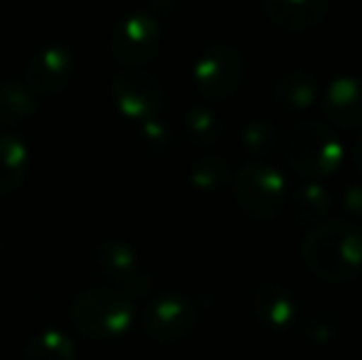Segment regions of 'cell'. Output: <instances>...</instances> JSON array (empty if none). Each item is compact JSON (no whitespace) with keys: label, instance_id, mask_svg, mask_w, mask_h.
I'll use <instances>...</instances> for the list:
<instances>
[{"label":"cell","instance_id":"obj_1","mask_svg":"<svg viewBox=\"0 0 362 360\" xmlns=\"http://www.w3.org/2000/svg\"><path fill=\"white\" fill-rule=\"evenodd\" d=\"M300 255L323 281H350L362 272V230L343 220L320 222L305 235Z\"/></svg>","mask_w":362,"mask_h":360},{"label":"cell","instance_id":"obj_2","mask_svg":"<svg viewBox=\"0 0 362 360\" xmlns=\"http://www.w3.org/2000/svg\"><path fill=\"white\" fill-rule=\"evenodd\" d=\"M281 144L286 163L305 180L328 178L343 163V144L323 121H296Z\"/></svg>","mask_w":362,"mask_h":360},{"label":"cell","instance_id":"obj_3","mask_svg":"<svg viewBox=\"0 0 362 360\" xmlns=\"http://www.w3.org/2000/svg\"><path fill=\"white\" fill-rule=\"evenodd\" d=\"M136 316L134 296L114 286L86 289L76 294L69 306V318L74 328L86 338L111 341L121 338L131 328Z\"/></svg>","mask_w":362,"mask_h":360},{"label":"cell","instance_id":"obj_4","mask_svg":"<svg viewBox=\"0 0 362 360\" xmlns=\"http://www.w3.org/2000/svg\"><path fill=\"white\" fill-rule=\"evenodd\" d=\"M229 190L237 207L257 222H274L286 210V182L274 166L264 161H249L232 173Z\"/></svg>","mask_w":362,"mask_h":360},{"label":"cell","instance_id":"obj_5","mask_svg":"<svg viewBox=\"0 0 362 360\" xmlns=\"http://www.w3.org/2000/svg\"><path fill=\"white\" fill-rule=\"evenodd\" d=\"M244 77V57L234 45L212 42L192 64V82L207 101H224L239 89Z\"/></svg>","mask_w":362,"mask_h":360},{"label":"cell","instance_id":"obj_6","mask_svg":"<svg viewBox=\"0 0 362 360\" xmlns=\"http://www.w3.org/2000/svg\"><path fill=\"white\" fill-rule=\"evenodd\" d=\"M200 323V308L195 298L185 294H163L148 303L141 318L144 333L160 346H173L190 336Z\"/></svg>","mask_w":362,"mask_h":360},{"label":"cell","instance_id":"obj_7","mask_svg":"<svg viewBox=\"0 0 362 360\" xmlns=\"http://www.w3.org/2000/svg\"><path fill=\"white\" fill-rule=\"evenodd\" d=\"M111 99L126 119L146 121L163 109L165 87L158 74L144 67H126L111 79Z\"/></svg>","mask_w":362,"mask_h":360},{"label":"cell","instance_id":"obj_8","mask_svg":"<svg viewBox=\"0 0 362 360\" xmlns=\"http://www.w3.org/2000/svg\"><path fill=\"white\" fill-rule=\"evenodd\" d=\"M160 50V25L151 13H131L114 25L111 57L124 67H146Z\"/></svg>","mask_w":362,"mask_h":360},{"label":"cell","instance_id":"obj_9","mask_svg":"<svg viewBox=\"0 0 362 360\" xmlns=\"http://www.w3.org/2000/svg\"><path fill=\"white\" fill-rule=\"evenodd\" d=\"M74 74V57L62 45H47L28 59L23 84L35 99H49L69 87Z\"/></svg>","mask_w":362,"mask_h":360},{"label":"cell","instance_id":"obj_10","mask_svg":"<svg viewBox=\"0 0 362 360\" xmlns=\"http://www.w3.org/2000/svg\"><path fill=\"white\" fill-rule=\"evenodd\" d=\"M96 267L114 284V289H121L129 296H146L151 291V277L144 269L134 247H129L126 242H104L96 250Z\"/></svg>","mask_w":362,"mask_h":360},{"label":"cell","instance_id":"obj_11","mask_svg":"<svg viewBox=\"0 0 362 360\" xmlns=\"http://www.w3.org/2000/svg\"><path fill=\"white\" fill-rule=\"evenodd\" d=\"M296 294L286 284L267 279L252 294V313L267 331L281 333L293 323L296 318Z\"/></svg>","mask_w":362,"mask_h":360},{"label":"cell","instance_id":"obj_12","mask_svg":"<svg viewBox=\"0 0 362 360\" xmlns=\"http://www.w3.org/2000/svg\"><path fill=\"white\" fill-rule=\"evenodd\" d=\"M264 15L284 33H308L328 18L330 0H262Z\"/></svg>","mask_w":362,"mask_h":360},{"label":"cell","instance_id":"obj_13","mask_svg":"<svg viewBox=\"0 0 362 360\" xmlns=\"http://www.w3.org/2000/svg\"><path fill=\"white\" fill-rule=\"evenodd\" d=\"M323 109L340 129H362V77H335L325 89Z\"/></svg>","mask_w":362,"mask_h":360},{"label":"cell","instance_id":"obj_14","mask_svg":"<svg viewBox=\"0 0 362 360\" xmlns=\"http://www.w3.org/2000/svg\"><path fill=\"white\" fill-rule=\"evenodd\" d=\"M286 207L296 225H320L333 207L330 190L320 180H303L286 195Z\"/></svg>","mask_w":362,"mask_h":360},{"label":"cell","instance_id":"obj_15","mask_svg":"<svg viewBox=\"0 0 362 360\" xmlns=\"http://www.w3.org/2000/svg\"><path fill=\"white\" fill-rule=\"evenodd\" d=\"M274 104L284 111H300L308 109L318 99V82L305 69H288L274 82L272 89Z\"/></svg>","mask_w":362,"mask_h":360},{"label":"cell","instance_id":"obj_16","mask_svg":"<svg viewBox=\"0 0 362 360\" xmlns=\"http://www.w3.org/2000/svg\"><path fill=\"white\" fill-rule=\"evenodd\" d=\"M30 153L28 146L13 134L0 131V195H8L23 185L28 175Z\"/></svg>","mask_w":362,"mask_h":360},{"label":"cell","instance_id":"obj_17","mask_svg":"<svg viewBox=\"0 0 362 360\" xmlns=\"http://www.w3.org/2000/svg\"><path fill=\"white\" fill-rule=\"evenodd\" d=\"M37 99L28 91V87L15 79L0 84V129L23 124L35 114Z\"/></svg>","mask_w":362,"mask_h":360},{"label":"cell","instance_id":"obj_18","mask_svg":"<svg viewBox=\"0 0 362 360\" xmlns=\"http://www.w3.org/2000/svg\"><path fill=\"white\" fill-rule=\"evenodd\" d=\"M23 360H76V348L67 333L45 328L28 341Z\"/></svg>","mask_w":362,"mask_h":360},{"label":"cell","instance_id":"obj_19","mask_svg":"<svg viewBox=\"0 0 362 360\" xmlns=\"http://www.w3.org/2000/svg\"><path fill=\"white\" fill-rule=\"evenodd\" d=\"M185 131L187 139L197 149H212L222 139V124H219L217 114L207 106H192L185 114Z\"/></svg>","mask_w":362,"mask_h":360},{"label":"cell","instance_id":"obj_20","mask_svg":"<svg viewBox=\"0 0 362 360\" xmlns=\"http://www.w3.org/2000/svg\"><path fill=\"white\" fill-rule=\"evenodd\" d=\"M279 144H281V134L276 124L269 119H254L242 129V149L257 161L272 156Z\"/></svg>","mask_w":362,"mask_h":360},{"label":"cell","instance_id":"obj_21","mask_svg":"<svg viewBox=\"0 0 362 360\" xmlns=\"http://www.w3.org/2000/svg\"><path fill=\"white\" fill-rule=\"evenodd\" d=\"M187 178L197 190H217L222 185H229L232 180V170H229L227 161L224 158H197L195 163L187 170Z\"/></svg>","mask_w":362,"mask_h":360},{"label":"cell","instance_id":"obj_22","mask_svg":"<svg viewBox=\"0 0 362 360\" xmlns=\"http://www.w3.org/2000/svg\"><path fill=\"white\" fill-rule=\"evenodd\" d=\"M141 136H144V144L156 153H163L173 146V131L170 126L165 124L158 116H151V119L141 121Z\"/></svg>","mask_w":362,"mask_h":360},{"label":"cell","instance_id":"obj_23","mask_svg":"<svg viewBox=\"0 0 362 360\" xmlns=\"http://www.w3.org/2000/svg\"><path fill=\"white\" fill-rule=\"evenodd\" d=\"M343 205L353 217H362V182H355V185H350L345 190Z\"/></svg>","mask_w":362,"mask_h":360},{"label":"cell","instance_id":"obj_24","mask_svg":"<svg viewBox=\"0 0 362 360\" xmlns=\"http://www.w3.org/2000/svg\"><path fill=\"white\" fill-rule=\"evenodd\" d=\"M353 161H355V168H358V173L362 175V134H360V139L355 141V146H353Z\"/></svg>","mask_w":362,"mask_h":360}]
</instances>
